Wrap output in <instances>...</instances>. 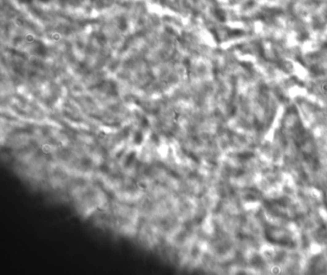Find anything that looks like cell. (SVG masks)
Instances as JSON below:
<instances>
[{
	"mask_svg": "<svg viewBox=\"0 0 327 275\" xmlns=\"http://www.w3.org/2000/svg\"><path fill=\"white\" fill-rule=\"evenodd\" d=\"M19 1L22 2V3H28V2L31 1V0H19Z\"/></svg>",
	"mask_w": 327,
	"mask_h": 275,
	"instance_id": "1",
	"label": "cell"
}]
</instances>
